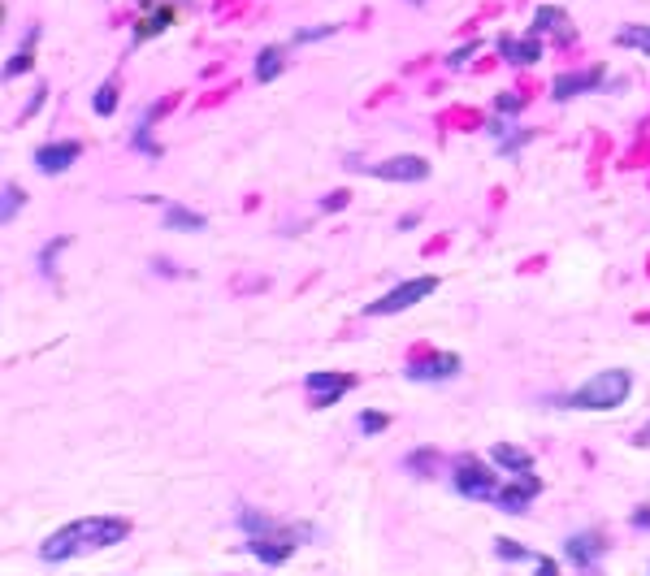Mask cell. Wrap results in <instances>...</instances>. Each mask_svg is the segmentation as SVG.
Returning <instances> with one entry per match:
<instances>
[{
	"instance_id": "7c38bea8",
	"label": "cell",
	"mask_w": 650,
	"mask_h": 576,
	"mask_svg": "<svg viewBox=\"0 0 650 576\" xmlns=\"http://www.w3.org/2000/svg\"><path fill=\"white\" fill-rule=\"evenodd\" d=\"M78 156H83V143L78 139H52V143H39L31 161L44 178H61L70 165H78Z\"/></svg>"
},
{
	"instance_id": "d590c367",
	"label": "cell",
	"mask_w": 650,
	"mask_h": 576,
	"mask_svg": "<svg viewBox=\"0 0 650 576\" xmlns=\"http://www.w3.org/2000/svg\"><path fill=\"white\" fill-rule=\"evenodd\" d=\"M633 447H650V421H646V425L633 434Z\"/></svg>"
},
{
	"instance_id": "4316f807",
	"label": "cell",
	"mask_w": 650,
	"mask_h": 576,
	"mask_svg": "<svg viewBox=\"0 0 650 576\" xmlns=\"http://www.w3.org/2000/svg\"><path fill=\"white\" fill-rule=\"evenodd\" d=\"M525 96L520 91H499V96L490 100V113H499V117H516V113H525Z\"/></svg>"
},
{
	"instance_id": "30bf717a",
	"label": "cell",
	"mask_w": 650,
	"mask_h": 576,
	"mask_svg": "<svg viewBox=\"0 0 650 576\" xmlns=\"http://www.w3.org/2000/svg\"><path fill=\"white\" fill-rule=\"evenodd\" d=\"M564 559L572 568H581V572H590L598 568L607 559V538L598 529H581V533H568L564 538Z\"/></svg>"
},
{
	"instance_id": "9a60e30c",
	"label": "cell",
	"mask_w": 650,
	"mask_h": 576,
	"mask_svg": "<svg viewBox=\"0 0 650 576\" xmlns=\"http://www.w3.org/2000/svg\"><path fill=\"white\" fill-rule=\"evenodd\" d=\"M174 18H178V13H174V5H169V0H161V5H148V9L139 13L135 31H130V44L139 48V44H148V39H161L169 26H174Z\"/></svg>"
},
{
	"instance_id": "836d02e7",
	"label": "cell",
	"mask_w": 650,
	"mask_h": 576,
	"mask_svg": "<svg viewBox=\"0 0 650 576\" xmlns=\"http://www.w3.org/2000/svg\"><path fill=\"white\" fill-rule=\"evenodd\" d=\"M629 525L633 529H650V507H637V512L629 516Z\"/></svg>"
},
{
	"instance_id": "1f68e13d",
	"label": "cell",
	"mask_w": 650,
	"mask_h": 576,
	"mask_svg": "<svg viewBox=\"0 0 650 576\" xmlns=\"http://www.w3.org/2000/svg\"><path fill=\"white\" fill-rule=\"evenodd\" d=\"M48 104V83H35V91H31V100H26V109L18 113V122H31V117L39 113Z\"/></svg>"
},
{
	"instance_id": "ffe728a7",
	"label": "cell",
	"mask_w": 650,
	"mask_h": 576,
	"mask_svg": "<svg viewBox=\"0 0 650 576\" xmlns=\"http://www.w3.org/2000/svg\"><path fill=\"white\" fill-rule=\"evenodd\" d=\"M165 230H187V234H204L208 230V217L204 213H191V208H182V204H165Z\"/></svg>"
},
{
	"instance_id": "ac0fdd59",
	"label": "cell",
	"mask_w": 650,
	"mask_h": 576,
	"mask_svg": "<svg viewBox=\"0 0 650 576\" xmlns=\"http://www.w3.org/2000/svg\"><path fill=\"white\" fill-rule=\"evenodd\" d=\"M256 83H278L286 74V44H265L256 52V65H252Z\"/></svg>"
},
{
	"instance_id": "6da1fadb",
	"label": "cell",
	"mask_w": 650,
	"mask_h": 576,
	"mask_svg": "<svg viewBox=\"0 0 650 576\" xmlns=\"http://www.w3.org/2000/svg\"><path fill=\"white\" fill-rule=\"evenodd\" d=\"M126 538H130V520H122V516H104V512L78 516V520L61 525L57 533H48V538L39 542V559H44V564H65V559L122 546Z\"/></svg>"
},
{
	"instance_id": "9c48e42d",
	"label": "cell",
	"mask_w": 650,
	"mask_h": 576,
	"mask_svg": "<svg viewBox=\"0 0 650 576\" xmlns=\"http://www.w3.org/2000/svg\"><path fill=\"white\" fill-rule=\"evenodd\" d=\"M607 83V65H590V70H564L551 78V100L555 104H568L577 96H590V91H598Z\"/></svg>"
},
{
	"instance_id": "8992f818",
	"label": "cell",
	"mask_w": 650,
	"mask_h": 576,
	"mask_svg": "<svg viewBox=\"0 0 650 576\" xmlns=\"http://www.w3.org/2000/svg\"><path fill=\"white\" fill-rule=\"evenodd\" d=\"M460 373H464V360L455 351H425V356L403 364V382L412 386H442V382H455Z\"/></svg>"
},
{
	"instance_id": "2e32d148",
	"label": "cell",
	"mask_w": 650,
	"mask_h": 576,
	"mask_svg": "<svg viewBox=\"0 0 650 576\" xmlns=\"http://www.w3.org/2000/svg\"><path fill=\"white\" fill-rule=\"evenodd\" d=\"M494 559H503V564H529L538 572H559V559L529 551V546H520L516 538H494Z\"/></svg>"
},
{
	"instance_id": "52a82bcc",
	"label": "cell",
	"mask_w": 650,
	"mask_h": 576,
	"mask_svg": "<svg viewBox=\"0 0 650 576\" xmlns=\"http://www.w3.org/2000/svg\"><path fill=\"white\" fill-rule=\"evenodd\" d=\"M304 390H308V408H334L338 399H347L356 390V377L351 373H330V369H312L304 377Z\"/></svg>"
},
{
	"instance_id": "7a4b0ae2",
	"label": "cell",
	"mask_w": 650,
	"mask_h": 576,
	"mask_svg": "<svg viewBox=\"0 0 650 576\" xmlns=\"http://www.w3.org/2000/svg\"><path fill=\"white\" fill-rule=\"evenodd\" d=\"M633 395V373L629 369H603V373H590L577 390H568V395H555L551 403L568 412H616L624 408Z\"/></svg>"
},
{
	"instance_id": "484cf974",
	"label": "cell",
	"mask_w": 650,
	"mask_h": 576,
	"mask_svg": "<svg viewBox=\"0 0 650 576\" xmlns=\"http://www.w3.org/2000/svg\"><path fill=\"white\" fill-rule=\"evenodd\" d=\"M0 221H5V226H13V217L22 213V204H26V191L22 187H13V182H5V191H0Z\"/></svg>"
},
{
	"instance_id": "8d00e7d4",
	"label": "cell",
	"mask_w": 650,
	"mask_h": 576,
	"mask_svg": "<svg viewBox=\"0 0 650 576\" xmlns=\"http://www.w3.org/2000/svg\"><path fill=\"white\" fill-rule=\"evenodd\" d=\"M408 5H425V0H408Z\"/></svg>"
},
{
	"instance_id": "5b68a950",
	"label": "cell",
	"mask_w": 650,
	"mask_h": 576,
	"mask_svg": "<svg viewBox=\"0 0 650 576\" xmlns=\"http://www.w3.org/2000/svg\"><path fill=\"white\" fill-rule=\"evenodd\" d=\"M434 291H438V278H434V273H425V278H408V282H399L395 291H386L382 299L364 304V317H399V312L416 308L421 299H429Z\"/></svg>"
},
{
	"instance_id": "d4e9b609",
	"label": "cell",
	"mask_w": 650,
	"mask_h": 576,
	"mask_svg": "<svg viewBox=\"0 0 650 576\" xmlns=\"http://www.w3.org/2000/svg\"><path fill=\"white\" fill-rule=\"evenodd\" d=\"M65 247H70V234H61V239H52V243L39 247V273H44V278H52V273H57V260H61Z\"/></svg>"
},
{
	"instance_id": "4fadbf2b",
	"label": "cell",
	"mask_w": 650,
	"mask_h": 576,
	"mask_svg": "<svg viewBox=\"0 0 650 576\" xmlns=\"http://www.w3.org/2000/svg\"><path fill=\"white\" fill-rule=\"evenodd\" d=\"M529 31H538L542 39H555V44H572L577 39V26H572V13L564 5H538L529 18Z\"/></svg>"
},
{
	"instance_id": "7402d4cb",
	"label": "cell",
	"mask_w": 650,
	"mask_h": 576,
	"mask_svg": "<svg viewBox=\"0 0 650 576\" xmlns=\"http://www.w3.org/2000/svg\"><path fill=\"white\" fill-rule=\"evenodd\" d=\"M152 117H156V109H143V113H139L135 135H130V148L143 152V156H152V161H156V156H161V143L152 139Z\"/></svg>"
},
{
	"instance_id": "5bb4252c",
	"label": "cell",
	"mask_w": 650,
	"mask_h": 576,
	"mask_svg": "<svg viewBox=\"0 0 650 576\" xmlns=\"http://www.w3.org/2000/svg\"><path fill=\"white\" fill-rule=\"evenodd\" d=\"M494 48H499V57H503L507 65H516V70H529V65L542 61V35H538V31L499 35V39H494Z\"/></svg>"
},
{
	"instance_id": "277c9868",
	"label": "cell",
	"mask_w": 650,
	"mask_h": 576,
	"mask_svg": "<svg viewBox=\"0 0 650 576\" xmlns=\"http://www.w3.org/2000/svg\"><path fill=\"white\" fill-rule=\"evenodd\" d=\"M503 477L486 460H477V455H455L451 460V490L468 503H494L503 490Z\"/></svg>"
},
{
	"instance_id": "cb8c5ba5",
	"label": "cell",
	"mask_w": 650,
	"mask_h": 576,
	"mask_svg": "<svg viewBox=\"0 0 650 576\" xmlns=\"http://www.w3.org/2000/svg\"><path fill=\"white\" fill-rule=\"evenodd\" d=\"M117 104H122V83H117V78H104L96 87V96H91V109H96V117H113Z\"/></svg>"
},
{
	"instance_id": "3957f363",
	"label": "cell",
	"mask_w": 650,
	"mask_h": 576,
	"mask_svg": "<svg viewBox=\"0 0 650 576\" xmlns=\"http://www.w3.org/2000/svg\"><path fill=\"white\" fill-rule=\"evenodd\" d=\"M308 538H317V529H312V525H282V520H273L269 529H260V533H252V538H247L243 551L256 555L260 564L278 568V564H286V559H291Z\"/></svg>"
},
{
	"instance_id": "83f0119b",
	"label": "cell",
	"mask_w": 650,
	"mask_h": 576,
	"mask_svg": "<svg viewBox=\"0 0 650 576\" xmlns=\"http://www.w3.org/2000/svg\"><path fill=\"white\" fill-rule=\"evenodd\" d=\"M334 31H338V26H330V22H317V26H299L291 44H295V48H304V44H321V39H330Z\"/></svg>"
},
{
	"instance_id": "4dcf8cb0",
	"label": "cell",
	"mask_w": 650,
	"mask_h": 576,
	"mask_svg": "<svg viewBox=\"0 0 650 576\" xmlns=\"http://www.w3.org/2000/svg\"><path fill=\"white\" fill-rule=\"evenodd\" d=\"M434 464H438V455H434V451H429V447H421V451H412V455H408V460H403V468H408V473H416V477H421V473H434Z\"/></svg>"
},
{
	"instance_id": "d6986e66",
	"label": "cell",
	"mask_w": 650,
	"mask_h": 576,
	"mask_svg": "<svg viewBox=\"0 0 650 576\" xmlns=\"http://www.w3.org/2000/svg\"><path fill=\"white\" fill-rule=\"evenodd\" d=\"M35 44H39V26H31L22 44L9 52V61H5V78H18V74H31V70H35Z\"/></svg>"
},
{
	"instance_id": "8fae6325",
	"label": "cell",
	"mask_w": 650,
	"mask_h": 576,
	"mask_svg": "<svg viewBox=\"0 0 650 576\" xmlns=\"http://www.w3.org/2000/svg\"><path fill=\"white\" fill-rule=\"evenodd\" d=\"M538 494H542V477H533V473L503 477V490H499V499H494V507H499L503 516H525Z\"/></svg>"
},
{
	"instance_id": "603a6c76",
	"label": "cell",
	"mask_w": 650,
	"mask_h": 576,
	"mask_svg": "<svg viewBox=\"0 0 650 576\" xmlns=\"http://www.w3.org/2000/svg\"><path fill=\"white\" fill-rule=\"evenodd\" d=\"M533 139H538V130H529V126H512V135H503L499 143H494V152H499L503 161H516V156L525 152Z\"/></svg>"
},
{
	"instance_id": "f1b7e54d",
	"label": "cell",
	"mask_w": 650,
	"mask_h": 576,
	"mask_svg": "<svg viewBox=\"0 0 650 576\" xmlns=\"http://www.w3.org/2000/svg\"><path fill=\"white\" fill-rule=\"evenodd\" d=\"M477 52H481V39H468V44H460V48H451V52H447V70H451V74H460V70H464V65H468V61H473V57H477Z\"/></svg>"
},
{
	"instance_id": "f546056e",
	"label": "cell",
	"mask_w": 650,
	"mask_h": 576,
	"mask_svg": "<svg viewBox=\"0 0 650 576\" xmlns=\"http://www.w3.org/2000/svg\"><path fill=\"white\" fill-rule=\"evenodd\" d=\"M356 429H360L364 438L386 434V429H390V416H386V412H360V416H356Z\"/></svg>"
},
{
	"instance_id": "44dd1931",
	"label": "cell",
	"mask_w": 650,
	"mask_h": 576,
	"mask_svg": "<svg viewBox=\"0 0 650 576\" xmlns=\"http://www.w3.org/2000/svg\"><path fill=\"white\" fill-rule=\"evenodd\" d=\"M616 48H629V52L650 57V22H624L616 31Z\"/></svg>"
},
{
	"instance_id": "d6a6232c",
	"label": "cell",
	"mask_w": 650,
	"mask_h": 576,
	"mask_svg": "<svg viewBox=\"0 0 650 576\" xmlns=\"http://www.w3.org/2000/svg\"><path fill=\"white\" fill-rule=\"evenodd\" d=\"M347 200H351L347 191H330V195L321 200V213H338V208H347Z\"/></svg>"
},
{
	"instance_id": "e575fe53",
	"label": "cell",
	"mask_w": 650,
	"mask_h": 576,
	"mask_svg": "<svg viewBox=\"0 0 650 576\" xmlns=\"http://www.w3.org/2000/svg\"><path fill=\"white\" fill-rule=\"evenodd\" d=\"M416 226H421V213H403V217H399V230H403V234L416 230Z\"/></svg>"
},
{
	"instance_id": "ba28073f",
	"label": "cell",
	"mask_w": 650,
	"mask_h": 576,
	"mask_svg": "<svg viewBox=\"0 0 650 576\" xmlns=\"http://www.w3.org/2000/svg\"><path fill=\"white\" fill-rule=\"evenodd\" d=\"M360 174H369L377 182H425L429 161L416 152H399V156H386V161H377V165H364Z\"/></svg>"
},
{
	"instance_id": "e0dca14e",
	"label": "cell",
	"mask_w": 650,
	"mask_h": 576,
	"mask_svg": "<svg viewBox=\"0 0 650 576\" xmlns=\"http://www.w3.org/2000/svg\"><path fill=\"white\" fill-rule=\"evenodd\" d=\"M490 464L507 477H520V473H533V455L525 447H512V442H494L490 447Z\"/></svg>"
}]
</instances>
